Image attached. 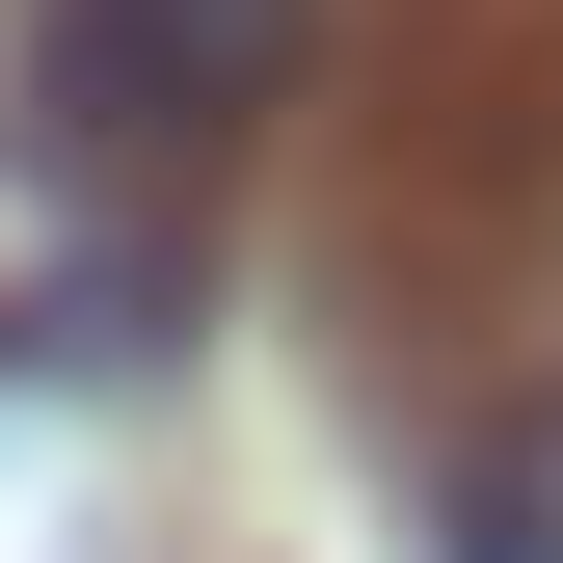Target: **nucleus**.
<instances>
[{
    "instance_id": "f257e3e1",
    "label": "nucleus",
    "mask_w": 563,
    "mask_h": 563,
    "mask_svg": "<svg viewBox=\"0 0 563 563\" xmlns=\"http://www.w3.org/2000/svg\"><path fill=\"white\" fill-rule=\"evenodd\" d=\"M296 54H322V0H54L27 108L54 134H242Z\"/></svg>"
},
{
    "instance_id": "f03ea898",
    "label": "nucleus",
    "mask_w": 563,
    "mask_h": 563,
    "mask_svg": "<svg viewBox=\"0 0 563 563\" xmlns=\"http://www.w3.org/2000/svg\"><path fill=\"white\" fill-rule=\"evenodd\" d=\"M430 563H563V402H510V430L456 456V510H430Z\"/></svg>"
}]
</instances>
